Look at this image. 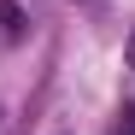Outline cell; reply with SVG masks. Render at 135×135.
<instances>
[{
    "mask_svg": "<svg viewBox=\"0 0 135 135\" xmlns=\"http://www.w3.org/2000/svg\"><path fill=\"white\" fill-rule=\"evenodd\" d=\"M0 35H6V41H18V35H24V12H18L12 0H0Z\"/></svg>",
    "mask_w": 135,
    "mask_h": 135,
    "instance_id": "6da1fadb",
    "label": "cell"
},
{
    "mask_svg": "<svg viewBox=\"0 0 135 135\" xmlns=\"http://www.w3.org/2000/svg\"><path fill=\"white\" fill-rule=\"evenodd\" d=\"M112 135H135V106H123V118H118V129Z\"/></svg>",
    "mask_w": 135,
    "mask_h": 135,
    "instance_id": "7a4b0ae2",
    "label": "cell"
},
{
    "mask_svg": "<svg viewBox=\"0 0 135 135\" xmlns=\"http://www.w3.org/2000/svg\"><path fill=\"white\" fill-rule=\"evenodd\" d=\"M123 53H129V65H135V30H129V47H123Z\"/></svg>",
    "mask_w": 135,
    "mask_h": 135,
    "instance_id": "3957f363",
    "label": "cell"
}]
</instances>
